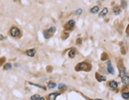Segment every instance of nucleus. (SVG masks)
I'll use <instances>...</instances> for the list:
<instances>
[{"label": "nucleus", "mask_w": 129, "mask_h": 100, "mask_svg": "<svg viewBox=\"0 0 129 100\" xmlns=\"http://www.w3.org/2000/svg\"><path fill=\"white\" fill-rule=\"evenodd\" d=\"M59 89H62V88H63V87H65V85L64 84H63V83H60V84H59Z\"/></svg>", "instance_id": "4be33fe9"}, {"label": "nucleus", "mask_w": 129, "mask_h": 100, "mask_svg": "<svg viewBox=\"0 0 129 100\" xmlns=\"http://www.w3.org/2000/svg\"><path fill=\"white\" fill-rule=\"evenodd\" d=\"M11 68H12V65H11L10 64H9V63L6 64L3 66V68H4L5 70H9V69H10Z\"/></svg>", "instance_id": "ddd939ff"}, {"label": "nucleus", "mask_w": 129, "mask_h": 100, "mask_svg": "<svg viewBox=\"0 0 129 100\" xmlns=\"http://www.w3.org/2000/svg\"><path fill=\"white\" fill-rule=\"evenodd\" d=\"M108 11H109V10H108V8H104L103 10H102V11L101 12L100 14H99V17L100 18H103V17H105L106 14H108Z\"/></svg>", "instance_id": "6e6552de"}, {"label": "nucleus", "mask_w": 129, "mask_h": 100, "mask_svg": "<svg viewBox=\"0 0 129 100\" xmlns=\"http://www.w3.org/2000/svg\"><path fill=\"white\" fill-rule=\"evenodd\" d=\"M10 35L15 37H18L20 35V30L17 27H12L10 29Z\"/></svg>", "instance_id": "f03ea898"}, {"label": "nucleus", "mask_w": 129, "mask_h": 100, "mask_svg": "<svg viewBox=\"0 0 129 100\" xmlns=\"http://www.w3.org/2000/svg\"><path fill=\"white\" fill-rule=\"evenodd\" d=\"M75 54H76L75 50V49H71V51L69 52V53H68V56H69L70 58H74L75 57Z\"/></svg>", "instance_id": "9b49d317"}, {"label": "nucleus", "mask_w": 129, "mask_h": 100, "mask_svg": "<svg viewBox=\"0 0 129 100\" xmlns=\"http://www.w3.org/2000/svg\"><path fill=\"white\" fill-rule=\"evenodd\" d=\"M38 100H44V98H43V97H40L39 98V99Z\"/></svg>", "instance_id": "b1692460"}, {"label": "nucleus", "mask_w": 129, "mask_h": 100, "mask_svg": "<svg viewBox=\"0 0 129 100\" xmlns=\"http://www.w3.org/2000/svg\"><path fill=\"white\" fill-rule=\"evenodd\" d=\"M97 79L99 82H102V81H105L106 80V78L105 76H99V77L97 76Z\"/></svg>", "instance_id": "dca6fc26"}, {"label": "nucleus", "mask_w": 129, "mask_h": 100, "mask_svg": "<svg viewBox=\"0 0 129 100\" xmlns=\"http://www.w3.org/2000/svg\"><path fill=\"white\" fill-rule=\"evenodd\" d=\"M107 70H108V72L110 74H114L115 73L113 67V65H112L111 61H109V60L107 62Z\"/></svg>", "instance_id": "7ed1b4c3"}, {"label": "nucleus", "mask_w": 129, "mask_h": 100, "mask_svg": "<svg viewBox=\"0 0 129 100\" xmlns=\"http://www.w3.org/2000/svg\"><path fill=\"white\" fill-rule=\"evenodd\" d=\"M87 66H88V64L86 62H82L81 64H78L77 65V68L79 67L80 70H86L85 68H87Z\"/></svg>", "instance_id": "0eeeda50"}, {"label": "nucleus", "mask_w": 129, "mask_h": 100, "mask_svg": "<svg viewBox=\"0 0 129 100\" xmlns=\"http://www.w3.org/2000/svg\"><path fill=\"white\" fill-rule=\"evenodd\" d=\"M122 97L124 99H129V92H124L122 94Z\"/></svg>", "instance_id": "4468645a"}, {"label": "nucleus", "mask_w": 129, "mask_h": 100, "mask_svg": "<svg viewBox=\"0 0 129 100\" xmlns=\"http://www.w3.org/2000/svg\"><path fill=\"white\" fill-rule=\"evenodd\" d=\"M3 39H4V37H3V35L0 34V41H3Z\"/></svg>", "instance_id": "5701e85b"}, {"label": "nucleus", "mask_w": 129, "mask_h": 100, "mask_svg": "<svg viewBox=\"0 0 129 100\" xmlns=\"http://www.w3.org/2000/svg\"><path fill=\"white\" fill-rule=\"evenodd\" d=\"M82 13V9H78L77 10L75 11V14H77V15H80Z\"/></svg>", "instance_id": "aec40b11"}, {"label": "nucleus", "mask_w": 129, "mask_h": 100, "mask_svg": "<svg viewBox=\"0 0 129 100\" xmlns=\"http://www.w3.org/2000/svg\"><path fill=\"white\" fill-rule=\"evenodd\" d=\"M25 53L27 56H29V57H34V55L36 53V50H35V48H31V49L27 50V51L25 52Z\"/></svg>", "instance_id": "39448f33"}, {"label": "nucleus", "mask_w": 129, "mask_h": 100, "mask_svg": "<svg viewBox=\"0 0 129 100\" xmlns=\"http://www.w3.org/2000/svg\"><path fill=\"white\" fill-rule=\"evenodd\" d=\"M75 21H73V20H71V21H68V23H67V25H68V26H70L71 28L72 27H74V26H75Z\"/></svg>", "instance_id": "a211bd4d"}, {"label": "nucleus", "mask_w": 129, "mask_h": 100, "mask_svg": "<svg viewBox=\"0 0 129 100\" xmlns=\"http://www.w3.org/2000/svg\"><path fill=\"white\" fill-rule=\"evenodd\" d=\"M55 28L52 27V28H50V29H48V31L50 33H53L55 32Z\"/></svg>", "instance_id": "412c9836"}, {"label": "nucleus", "mask_w": 129, "mask_h": 100, "mask_svg": "<svg viewBox=\"0 0 129 100\" xmlns=\"http://www.w3.org/2000/svg\"><path fill=\"white\" fill-rule=\"evenodd\" d=\"M121 5H122L123 8H126V7H127V2L125 1V0H121Z\"/></svg>", "instance_id": "6ab92c4d"}, {"label": "nucleus", "mask_w": 129, "mask_h": 100, "mask_svg": "<svg viewBox=\"0 0 129 100\" xmlns=\"http://www.w3.org/2000/svg\"><path fill=\"white\" fill-rule=\"evenodd\" d=\"M59 93L58 92H55V93H51L48 94V98L49 100H55L56 99V98L59 95Z\"/></svg>", "instance_id": "20e7f679"}, {"label": "nucleus", "mask_w": 129, "mask_h": 100, "mask_svg": "<svg viewBox=\"0 0 129 100\" xmlns=\"http://www.w3.org/2000/svg\"><path fill=\"white\" fill-rule=\"evenodd\" d=\"M39 98H40V95H38V94H34V95L31 96L30 100H38Z\"/></svg>", "instance_id": "f3484780"}, {"label": "nucleus", "mask_w": 129, "mask_h": 100, "mask_svg": "<svg viewBox=\"0 0 129 100\" xmlns=\"http://www.w3.org/2000/svg\"><path fill=\"white\" fill-rule=\"evenodd\" d=\"M99 12V7H98V6H95V7H93V8L90 9V13L91 14H98Z\"/></svg>", "instance_id": "1a4fd4ad"}, {"label": "nucleus", "mask_w": 129, "mask_h": 100, "mask_svg": "<svg viewBox=\"0 0 129 100\" xmlns=\"http://www.w3.org/2000/svg\"><path fill=\"white\" fill-rule=\"evenodd\" d=\"M120 76L121 78L123 83H124L126 85L129 84V76L127 74L126 69L124 67L120 69Z\"/></svg>", "instance_id": "f257e3e1"}, {"label": "nucleus", "mask_w": 129, "mask_h": 100, "mask_svg": "<svg viewBox=\"0 0 129 100\" xmlns=\"http://www.w3.org/2000/svg\"><path fill=\"white\" fill-rule=\"evenodd\" d=\"M113 13L116 15H118V14H120V8L118 7H114L113 9Z\"/></svg>", "instance_id": "9d476101"}, {"label": "nucleus", "mask_w": 129, "mask_h": 100, "mask_svg": "<svg viewBox=\"0 0 129 100\" xmlns=\"http://www.w3.org/2000/svg\"><path fill=\"white\" fill-rule=\"evenodd\" d=\"M44 37H45L46 39L49 38V37H50V36H51V35H50V33L48 31V30L44 31Z\"/></svg>", "instance_id": "2eb2a0df"}, {"label": "nucleus", "mask_w": 129, "mask_h": 100, "mask_svg": "<svg viewBox=\"0 0 129 100\" xmlns=\"http://www.w3.org/2000/svg\"><path fill=\"white\" fill-rule=\"evenodd\" d=\"M109 86L112 88V89H116L117 87H118V83H117L116 81L115 80H111L109 83Z\"/></svg>", "instance_id": "423d86ee"}, {"label": "nucleus", "mask_w": 129, "mask_h": 100, "mask_svg": "<svg viewBox=\"0 0 129 100\" xmlns=\"http://www.w3.org/2000/svg\"><path fill=\"white\" fill-rule=\"evenodd\" d=\"M94 100H103V99H102V98H96V99H94Z\"/></svg>", "instance_id": "393cba45"}, {"label": "nucleus", "mask_w": 129, "mask_h": 100, "mask_svg": "<svg viewBox=\"0 0 129 100\" xmlns=\"http://www.w3.org/2000/svg\"><path fill=\"white\" fill-rule=\"evenodd\" d=\"M48 87L49 88H51V89H53V88H55V87H56V84H55V83H53V82H49L48 84Z\"/></svg>", "instance_id": "f8f14e48"}]
</instances>
